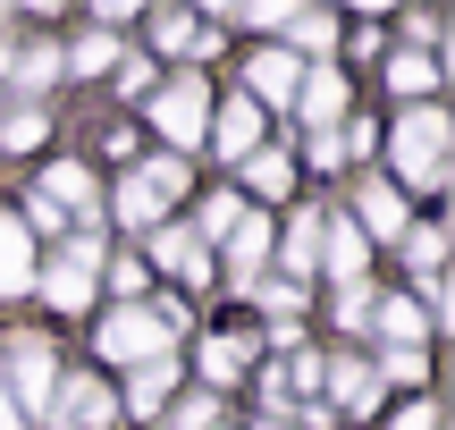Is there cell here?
I'll return each mask as SVG.
<instances>
[{"instance_id": "obj_34", "label": "cell", "mask_w": 455, "mask_h": 430, "mask_svg": "<svg viewBox=\"0 0 455 430\" xmlns=\"http://www.w3.org/2000/svg\"><path fill=\"white\" fill-rule=\"evenodd\" d=\"M439 414H430V405H405V414H396V430H430Z\"/></svg>"}, {"instance_id": "obj_18", "label": "cell", "mask_w": 455, "mask_h": 430, "mask_svg": "<svg viewBox=\"0 0 455 430\" xmlns=\"http://www.w3.org/2000/svg\"><path fill=\"white\" fill-rule=\"evenodd\" d=\"M118 60H127V51H118V34H84L76 51H60V68H76V76H110Z\"/></svg>"}, {"instance_id": "obj_3", "label": "cell", "mask_w": 455, "mask_h": 430, "mask_svg": "<svg viewBox=\"0 0 455 430\" xmlns=\"http://www.w3.org/2000/svg\"><path fill=\"white\" fill-rule=\"evenodd\" d=\"M9 397H17V414H51V397H60V363H51L43 338H9Z\"/></svg>"}, {"instance_id": "obj_13", "label": "cell", "mask_w": 455, "mask_h": 430, "mask_svg": "<svg viewBox=\"0 0 455 430\" xmlns=\"http://www.w3.org/2000/svg\"><path fill=\"white\" fill-rule=\"evenodd\" d=\"M212 144L236 152V161H253V152H261V110H253V101H228V110L212 118Z\"/></svg>"}, {"instance_id": "obj_15", "label": "cell", "mask_w": 455, "mask_h": 430, "mask_svg": "<svg viewBox=\"0 0 455 430\" xmlns=\"http://www.w3.org/2000/svg\"><path fill=\"white\" fill-rule=\"evenodd\" d=\"M321 253H329V270L346 287H363V228L355 219H321Z\"/></svg>"}, {"instance_id": "obj_20", "label": "cell", "mask_w": 455, "mask_h": 430, "mask_svg": "<svg viewBox=\"0 0 455 430\" xmlns=\"http://www.w3.org/2000/svg\"><path fill=\"white\" fill-rule=\"evenodd\" d=\"M169 388H178V363H169V354H161V363H135V388H127V414H152V405H161Z\"/></svg>"}, {"instance_id": "obj_5", "label": "cell", "mask_w": 455, "mask_h": 430, "mask_svg": "<svg viewBox=\"0 0 455 430\" xmlns=\"http://www.w3.org/2000/svg\"><path fill=\"white\" fill-rule=\"evenodd\" d=\"M93 346L110 354V363H161V354H169V321L161 313H110Z\"/></svg>"}, {"instance_id": "obj_17", "label": "cell", "mask_w": 455, "mask_h": 430, "mask_svg": "<svg viewBox=\"0 0 455 430\" xmlns=\"http://www.w3.org/2000/svg\"><path fill=\"white\" fill-rule=\"evenodd\" d=\"M278 262H287L295 279H312V262H321V211H304V219L287 228V245H278ZM295 279H287V287H295Z\"/></svg>"}, {"instance_id": "obj_21", "label": "cell", "mask_w": 455, "mask_h": 430, "mask_svg": "<svg viewBox=\"0 0 455 430\" xmlns=\"http://www.w3.org/2000/svg\"><path fill=\"white\" fill-rule=\"evenodd\" d=\"M388 84H396V93H413V101H422L430 84H439V68H430L422 51H396V60H388Z\"/></svg>"}, {"instance_id": "obj_30", "label": "cell", "mask_w": 455, "mask_h": 430, "mask_svg": "<svg viewBox=\"0 0 455 430\" xmlns=\"http://www.w3.org/2000/svg\"><path fill=\"white\" fill-rule=\"evenodd\" d=\"M118 93H152V60H118Z\"/></svg>"}, {"instance_id": "obj_29", "label": "cell", "mask_w": 455, "mask_h": 430, "mask_svg": "<svg viewBox=\"0 0 455 430\" xmlns=\"http://www.w3.org/2000/svg\"><path fill=\"white\" fill-rule=\"evenodd\" d=\"M152 34H161V51H195V34H203V26H186V17H161Z\"/></svg>"}, {"instance_id": "obj_27", "label": "cell", "mask_w": 455, "mask_h": 430, "mask_svg": "<svg viewBox=\"0 0 455 430\" xmlns=\"http://www.w3.org/2000/svg\"><path fill=\"white\" fill-rule=\"evenodd\" d=\"M244 178H253L261 195H287V161H278V152H253V161H244Z\"/></svg>"}, {"instance_id": "obj_11", "label": "cell", "mask_w": 455, "mask_h": 430, "mask_svg": "<svg viewBox=\"0 0 455 430\" xmlns=\"http://www.w3.org/2000/svg\"><path fill=\"white\" fill-rule=\"evenodd\" d=\"M34 203H51V211H93V178H84L76 161H51L43 186H34Z\"/></svg>"}, {"instance_id": "obj_2", "label": "cell", "mask_w": 455, "mask_h": 430, "mask_svg": "<svg viewBox=\"0 0 455 430\" xmlns=\"http://www.w3.org/2000/svg\"><path fill=\"white\" fill-rule=\"evenodd\" d=\"M152 127H161L169 144H203V127H212V93H203L195 68H186L178 84H161V93H152Z\"/></svg>"}, {"instance_id": "obj_6", "label": "cell", "mask_w": 455, "mask_h": 430, "mask_svg": "<svg viewBox=\"0 0 455 430\" xmlns=\"http://www.w3.org/2000/svg\"><path fill=\"white\" fill-rule=\"evenodd\" d=\"M43 422H60V430H110L118 405H110V388H101V380H60V397H51Z\"/></svg>"}, {"instance_id": "obj_31", "label": "cell", "mask_w": 455, "mask_h": 430, "mask_svg": "<svg viewBox=\"0 0 455 430\" xmlns=\"http://www.w3.org/2000/svg\"><path fill=\"white\" fill-rule=\"evenodd\" d=\"M338 321H346V330H355V321H371V296H363V287H338Z\"/></svg>"}, {"instance_id": "obj_1", "label": "cell", "mask_w": 455, "mask_h": 430, "mask_svg": "<svg viewBox=\"0 0 455 430\" xmlns=\"http://www.w3.org/2000/svg\"><path fill=\"white\" fill-rule=\"evenodd\" d=\"M388 152H396V169H405L413 186H439L447 178V118L439 110H405L388 127Z\"/></svg>"}, {"instance_id": "obj_22", "label": "cell", "mask_w": 455, "mask_h": 430, "mask_svg": "<svg viewBox=\"0 0 455 430\" xmlns=\"http://www.w3.org/2000/svg\"><path fill=\"white\" fill-rule=\"evenodd\" d=\"M118 219H127V228H152V219H161V195H152L144 178H127L118 186Z\"/></svg>"}, {"instance_id": "obj_16", "label": "cell", "mask_w": 455, "mask_h": 430, "mask_svg": "<svg viewBox=\"0 0 455 430\" xmlns=\"http://www.w3.org/2000/svg\"><path fill=\"white\" fill-rule=\"evenodd\" d=\"M228 262H236V270H244V287H253V270L270 262V219H261V211L228 228Z\"/></svg>"}, {"instance_id": "obj_14", "label": "cell", "mask_w": 455, "mask_h": 430, "mask_svg": "<svg viewBox=\"0 0 455 430\" xmlns=\"http://www.w3.org/2000/svg\"><path fill=\"white\" fill-rule=\"evenodd\" d=\"M321 380H329V397H338L346 414H371L379 405V371H363V363H321Z\"/></svg>"}, {"instance_id": "obj_35", "label": "cell", "mask_w": 455, "mask_h": 430, "mask_svg": "<svg viewBox=\"0 0 455 430\" xmlns=\"http://www.w3.org/2000/svg\"><path fill=\"white\" fill-rule=\"evenodd\" d=\"M0 430H17V397H9V388H0Z\"/></svg>"}, {"instance_id": "obj_19", "label": "cell", "mask_w": 455, "mask_h": 430, "mask_svg": "<svg viewBox=\"0 0 455 430\" xmlns=\"http://www.w3.org/2000/svg\"><path fill=\"white\" fill-rule=\"evenodd\" d=\"M363 228L371 236H405V203H396V186H363Z\"/></svg>"}, {"instance_id": "obj_8", "label": "cell", "mask_w": 455, "mask_h": 430, "mask_svg": "<svg viewBox=\"0 0 455 430\" xmlns=\"http://www.w3.org/2000/svg\"><path fill=\"white\" fill-rule=\"evenodd\" d=\"M34 287V236L17 211H0V296H26Z\"/></svg>"}, {"instance_id": "obj_26", "label": "cell", "mask_w": 455, "mask_h": 430, "mask_svg": "<svg viewBox=\"0 0 455 430\" xmlns=\"http://www.w3.org/2000/svg\"><path fill=\"white\" fill-rule=\"evenodd\" d=\"M236 219H244V203H236V195H203V236H228Z\"/></svg>"}, {"instance_id": "obj_33", "label": "cell", "mask_w": 455, "mask_h": 430, "mask_svg": "<svg viewBox=\"0 0 455 430\" xmlns=\"http://www.w3.org/2000/svg\"><path fill=\"white\" fill-rule=\"evenodd\" d=\"M17 76H26V84H51V76H60V51H34V60L17 68Z\"/></svg>"}, {"instance_id": "obj_32", "label": "cell", "mask_w": 455, "mask_h": 430, "mask_svg": "<svg viewBox=\"0 0 455 430\" xmlns=\"http://www.w3.org/2000/svg\"><path fill=\"white\" fill-rule=\"evenodd\" d=\"M379 371H388V380H405V388H413V380H422V354H379Z\"/></svg>"}, {"instance_id": "obj_28", "label": "cell", "mask_w": 455, "mask_h": 430, "mask_svg": "<svg viewBox=\"0 0 455 430\" xmlns=\"http://www.w3.org/2000/svg\"><path fill=\"white\" fill-rule=\"evenodd\" d=\"M0 144H9V152H34V144H43V110H17L9 127H0Z\"/></svg>"}, {"instance_id": "obj_4", "label": "cell", "mask_w": 455, "mask_h": 430, "mask_svg": "<svg viewBox=\"0 0 455 430\" xmlns=\"http://www.w3.org/2000/svg\"><path fill=\"white\" fill-rule=\"evenodd\" d=\"M93 279H101V236L84 228V236H68V253L43 270V296L60 304V313H76V304L93 296Z\"/></svg>"}, {"instance_id": "obj_36", "label": "cell", "mask_w": 455, "mask_h": 430, "mask_svg": "<svg viewBox=\"0 0 455 430\" xmlns=\"http://www.w3.org/2000/svg\"><path fill=\"white\" fill-rule=\"evenodd\" d=\"M0 68H9V43H0Z\"/></svg>"}, {"instance_id": "obj_12", "label": "cell", "mask_w": 455, "mask_h": 430, "mask_svg": "<svg viewBox=\"0 0 455 430\" xmlns=\"http://www.w3.org/2000/svg\"><path fill=\"white\" fill-rule=\"evenodd\" d=\"M152 253H161V270H178L186 287L212 279V253H203V236H186V228H161V236H152Z\"/></svg>"}, {"instance_id": "obj_9", "label": "cell", "mask_w": 455, "mask_h": 430, "mask_svg": "<svg viewBox=\"0 0 455 430\" xmlns=\"http://www.w3.org/2000/svg\"><path fill=\"white\" fill-rule=\"evenodd\" d=\"M295 68H304L295 51H253V60H244V84H253L261 101H295V84H304ZM253 93H244V101H253Z\"/></svg>"}, {"instance_id": "obj_23", "label": "cell", "mask_w": 455, "mask_h": 430, "mask_svg": "<svg viewBox=\"0 0 455 430\" xmlns=\"http://www.w3.org/2000/svg\"><path fill=\"white\" fill-rule=\"evenodd\" d=\"M244 363H253V354H244V346H236L228 330H220V338H203V371H212V380H236Z\"/></svg>"}, {"instance_id": "obj_24", "label": "cell", "mask_w": 455, "mask_h": 430, "mask_svg": "<svg viewBox=\"0 0 455 430\" xmlns=\"http://www.w3.org/2000/svg\"><path fill=\"white\" fill-rule=\"evenodd\" d=\"M287 34H295V51H329L338 43V26H329L321 9H287Z\"/></svg>"}, {"instance_id": "obj_25", "label": "cell", "mask_w": 455, "mask_h": 430, "mask_svg": "<svg viewBox=\"0 0 455 430\" xmlns=\"http://www.w3.org/2000/svg\"><path fill=\"white\" fill-rule=\"evenodd\" d=\"M405 253H413V270H422V279H439V253H447V236H439V228H413V236H405Z\"/></svg>"}, {"instance_id": "obj_37", "label": "cell", "mask_w": 455, "mask_h": 430, "mask_svg": "<svg viewBox=\"0 0 455 430\" xmlns=\"http://www.w3.org/2000/svg\"><path fill=\"white\" fill-rule=\"evenodd\" d=\"M261 430H278V422H261Z\"/></svg>"}, {"instance_id": "obj_10", "label": "cell", "mask_w": 455, "mask_h": 430, "mask_svg": "<svg viewBox=\"0 0 455 430\" xmlns=\"http://www.w3.org/2000/svg\"><path fill=\"white\" fill-rule=\"evenodd\" d=\"M371 321H379V338H388V354H422V330H430V313H422L413 296H388Z\"/></svg>"}, {"instance_id": "obj_7", "label": "cell", "mask_w": 455, "mask_h": 430, "mask_svg": "<svg viewBox=\"0 0 455 430\" xmlns=\"http://www.w3.org/2000/svg\"><path fill=\"white\" fill-rule=\"evenodd\" d=\"M295 110H304V127H312V135H329V127L346 118V76H338V68L304 76V84H295Z\"/></svg>"}]
</instances>
